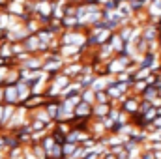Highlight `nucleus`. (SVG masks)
Segmentation results:
<instances>
[{"instance_id": "obj_1", "label": "nucleus", "mask_w": 161, "mask_h": 159, "mask_svg": "<svg viewBox=\"0 0 161 159\" xmlns=\"http://www.w3.org/2000/svg\"><path fill=\"white\" fill-rule=\"evenodd\" d=\"M141 34H142V40L144 41H152L154 40H158V26L156 25H148L144 30H141Z\"/></svg>"}, {"instance_id": "obj_2", "label": "nucleus", "mask_w": 161, "mask_h": 159, "mask_svg": "<svg viewBox=\"0 0 161 159\" xmlns=\"http://www.w3.org/2000/svg\"><path fill=\"white\" fill-rule=\"evenodd\" d=\"M146 9H148V13L154 17V15H161V0H150L148 2V6H146Z\"/></svg>"}, {"instance_id": "obj_3", "label": "nucleus", "mask_w": 161, "mask_h": 159, "mask_svg": "<svg viewBox=\"0 0 161 159\" xmlns=\"http://www.w3.org/2000/svg\"><path fill=\"white\" fill-rule=\"evenodd\" d=\"M62 28H75L77 25H79V21H77V17H62Z\"/></svg>"}, {"instance_id": "obj_4", "label": "nucleus", "mask_w": 161, "mask_h": 159, "mask_svg": "<svg viewBox=\"0 0 161 159\" xmlns=\"http://www.w3.org/2000/svg\"><path fill=\"white\" fill-rule=\"evenodd\" d=\"M4 97H8V101L9 103H15L17 101V90H15V86H8L6 90H4V94H2Z\"/></svg>"}, {"instance_id": "obj_5", "label": "nucleus", "mask_w": 161, "mask_h": 159, "mask_svg": "<svg viewBox=\"0 0 161 159\" xmlns=\"http://www.w3.org/2000/svg\"><path fill=\"white\" fill-rule=\"evenodd\" d=\"M8 2H9V0H0V11H2V8L8 6Z\"/></svg>"}, {"instance_id": "obj_6", "label": "nucleus", "mask_w": 161, "mask_h": 159, "mask_svg": "<svg viewBox=\"0 0 161 159\" xmlns=\"http://www.w3.org/2000/svg\"><path fill=\"white\" fill-rule=\"evenodd\" d=\"M158 38H159V40H161V34H158Z\"/></svg>"}]
</instances>
